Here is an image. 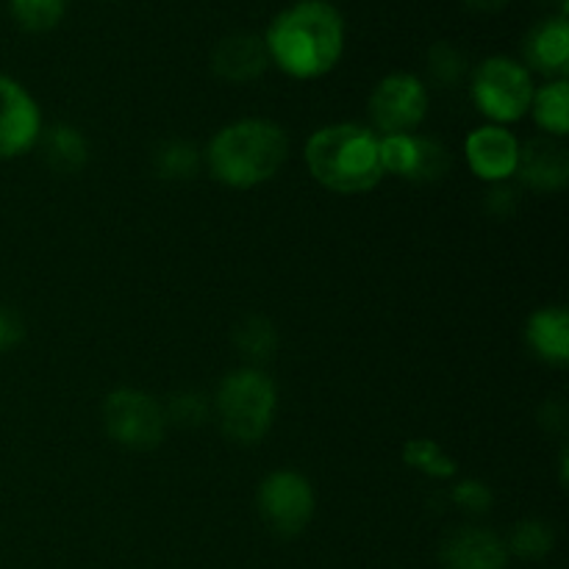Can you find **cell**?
Returning <instances> with one entry per match:
<instances>
[{
    "label": "cell",
    "instance_id": "cell-1",
    "mask_svg": "<svg viewBox=\"0 0 569 569\" xmlns=\"http://www.w3.org/2000/svg\"><path fill=\"white\" fill-rule=\"evenodd\" d=\"M270 64L298 81H315L339 64L348 42L342 11L328 0H295L272 17L264 37Z\"/></svg>",
    "mask_w": 569,
    "mask_h": 569
},
{
    "label": "cell",
    "instance_id": "cell-2",
    "mask_svg": "<svg viewBox=\"0 0 569 569\" xmlns=\"http://www.w3.org/2000/svg\"><path fill=\"white\" fill-rule=\"evenodd\" d=\"M289 156V137L278 122L244 117L228 122L206 148L211 176L231 189H253L270 181Z\"/></svg>",
    "mask_w": 569,
    "mask_h": 569
},
{
    "label": "cell",
    "instance_id": "cell-3",
    "mask_svg": "<svg viewBox=\"0 0 569 569\" xmlns=\"http://www.w3.org/2000/svg\"><path fill=\"white\" fill-rule=\"evenodd\" d=\"M306 164L317 183L339 194L370 192L381 183L378 131L359 122H333L311 133Z\"/></svg>",
    "mask_w": 569,
    "mask_h": 569
},
{
    "label": "cell",
    "instance_id": "cell-4",
    "mask_svg": "<svg viewBox=\"0 0 569 569\" xmlns=\"http://www.w3.org/2000/svg\"><path fill=\"white\" fill-rule=\"evenodd\" d=\"M276 383L259 367H242L222 378L220 392H217V417L226 437L233 442H261L276 420Z\"/></svg>",
    "mask_w": 569,
    "mask_h": 569
},
{
    "label": "cell",
    "instance_id": "cell-5",
    "mask_svg": "<svg viewBox=\"0 0 569 569\" xmlns=\"http://www.w3.org/2000/svg\"><path fill=\"white\" fill-rule=\"evenodd\" d=\"M472 103L492 126H511L531 111V70L509 56H489L476 67L470 81Z\"/></svg>",
    "mask_w": 569,
    "mask_h": 569
},
{
    "label": "cell",
    "instance_id": "cell-6",
    "mask_svg": "<svg viewBox=\"0 0 569 569\" xmlns=\"http://www.w3.org/2000/svg\"><path fill=\"white\" fill-rule=\"evenodd\" d=\"M103 426L122 448L153 450L164 439L167 415L153 395L142 389H117L103 403Z\"/></svg>",
    "mask_w": 569,
    "mask_h": 569
},
{
    "label": "cell",
    "instance_id": "cell-7",
    "mask_svg": "<svg viewBox=\"0 0 569 569\" xmlns=\"http://www.w3.org/2000/svg\"><path fill=\"white\" fill-rule=\"evenodd\" d=\"M259 515L278 537H298L315 517V489L295 470H278L259 487Z\"/></svg>",
    "mask_w": 569,
    "mask_h": 569
},
{
    "label": "cell",
    "instance_id": "cell-8",
    "mask_svg": "<svg viewBox=\"0 0 569 569\" xmlns=\"http://www.w3.org/2000/svg\"><path fill=\"white\" fill-rule=\"evenodd\" d=\"M428 114V87L411 72L381 78L370 94L372 126L383 133H415Z\"/></svg>",
    "mask_w": 569,
    "mask_h": 569
},
{
    "label": "cell",
    "instance_id": "cell-9",
    "mask_svg": "<svg viewBox=\"0 0 569 569\" xmlns=\"http://www.w3.org/2000/svg\"><path fill=\"white\" fill-rule=\"evenodd\" d=\"M44 131L37 98L17 78L0 72V161L31 153Z\"/></svg>",
    "mask_w": 569,
    "mask_h": 569
},
{
    "label": "cell",
    "instance_id": "cell-10",
    "mask_svg": "<svg viewBox=\"0 0 569 569\" xmlns=\"http://www.w3.org/2000/svg\"><path fill=\"white\" fill-rule=\"evenodd\" d=\"M467 164L472 176L487 183H506L511 176H517L520 164V139L506 126H481L467 137L465 142Z\"/></svg>",
    "mask_w": 569,
    "mask_h": 569
},
{
    "label": "cell",
    "instance_id": "cell-11",
    "mask_svg": "<svg viewBox=\"0 0 569 569\" xmlns=\"http://www.w3.org/2000/svg\"><path fill=\"white\" fill-rule=\"evenodd\" d=\"M439 559L448 569H506L509 548L506 539L489 528H459L442 542Z\"/></svg>",
    "mask_w": 569,
    "mask_h": 569
},
{
    "label": "cell",
    "instance_id": "cell-12",
    "mask_svg": "<svg viewBox=\"0 0 569 569\" xmlns=\"http://www.w3.org/2000/svg\"><path fill=\"white\" fill-rule=\"evenodd\" d=\"M528 70L548 78H565L569 70V22L567 14L548 17L528 31L522 42Z\"/></svg>",
    "mask_w": 569,
    "mask_h": 569
},
{
    "label": "cell",
    "instance_id": "cell-13",
    "mask_svg": "<svg viewBox=\"0 0 569 569\" xmlns=\"http://www.w3.org/2000/svg\"><path fill=\"white\" fill-rule=\"evenodd\" d=\"M517 176L537 192H559L569 181V156L553 137L531 139L520 144Z\"/></svg>",
    "mask_w": 569,
    "mask_h": 569
},
{
    "label": "cell",
    "instance_id": "cell-14",
    "mask_svg": "<svg viewBox=\"0 0 569 569\" xmlns=\"http://www.w3.org/2000/svg\"><path fill=\"white\" fill-rule=\"evenodd\" d=\"M267 67H270V56H267L264 39L256 33H231L211 50V70L226 81L248 83L264 76Z\"/></svg>",
    "mask_w": 569,
    "mask_h": 569
},
{
    "label": "cell",
    "instance_id": "cell-15",
    "mask_svg": "<svg viewBox=\"0 0 569 569\" xmlns=\"http://www.w3.org/2000/svg\"><path fill=\"white\" fill-rule=\"evenodd\" d=\"M526 339L542 361L565 367L569 361V315L561 306L533 311L526 326Z\"/></svg>",
    "mask_w": 569,
    "mask_h": 569
},
{
    "label": "cell",
    "instance_id": "cell-16",
    "mask_svg": "<svg viewBox=\"0 0 569 569\" xmlns=\"http://www.w3.org/2000/svg\"><path fill=\"white\" fill-rule=\"evenodd\" d=\"M531 114L548 137L561 139L569 133V83L567 78H553L533 92Z\"/></svg>",
    "mask_w": 569,
    "mask_h": 569
},
{
    "label": "cell",
    "instance_id": "cell-17",
    "mask_svg": "<svg viewBox=\"0 0 569 569\" xmlns=\"http://www.w3.org/2000/svg\"><path fill=\"white\" fill-rule=\"evenodd\" d=\"M378 159L383 176H398L417 181L420 164V137L417 133H378Z\"/></svg>",
    "mask_w": 569,
    "mask_h": 569
},
{
    "label": "cell",
    "instance_id": "cell-18",
    "mask_svg": "<svg viewBox=\"0 0 569 569\" xmlns=\"http://www.w3.org/2000/svg\"><path fill=\"white\" fill-rule=\"evenodd\" d=\"M39 142L56 172H76L87 164V139L72 126H56L50 131H42Z\"/></svg>",
    "mask_w": 569,
    "mask_h": 569
},
{
    "label": "cell",
    "instance_id": "cell-19",
    "mask_svg": "<svg viewBox=\"0 0 569 569\" xmlns=\"http://www.w3.org/2000/svg\"><path fill=\"white\" fill-rule=\"evenodd\" d=\"M64 0H9L11 20L28 33L53 31L64 17Z\"/></svg>",
    "mask_w": 569,
    "mask_h": 569
},
{
    "label": "cell",
    "instance_id": "cell-20",
    "mask_svg": "<svg viewBox=\"0 0 569 569\" xmlns=\"http://www.w3.org/2000/svg\"><path fill=\"white\" fill-rule=\"evenodd\" d=\"M556 537H553V528L548 522H539V520H528L520 522V526L511 531L509 542V556H517V559H526V561H539L553 550Z\"/></svg>",
    "mask_w": 569,
    "mask_h": 569
},
{
    "label": "cell",
    "instance_id": "cell-21",
    "mask_svg": "<svg viewBox=\"0 0 569 569\" xmlns=\"http://www.w3.org/2000/svg\"><path fill=\"white\" fill-rule=\"evenodd\" d=\"M403 461L411 470H420L428 478H453L456 470H459L456 461L433 439H411V442H406Z\"/></svg>",
    "mask_w": 569,
    "mask_h": 569
},
{
    "label": "cell",
    "instance_id": "cell-22",
    "mask_svg": "<svg viewBox=\"0 0 569 569\" xmlns=\"http://www.w3.org/2000/svg\"><path fill=\"white\" fill-rule=\"evenodd\" d=\"M237 345L244 350V356H250V359H270L272 350H276L278 345L276 328L267 320H261V317H250L248 322L239 326Z\"/></svg>",
    "mask_w": 569,
    "mask_h": 569
},
{
    "label": "cell",
    "instance_id": "cell-23",
    "mask_svg": "<svg viewBox=\"0 0 569 569\" xmlns=\"http://www.w3.org/2000/svg\"><path fill=\"white\" fill-rule=\"evenodd\" d=\"M428 70H431L433 81L439 83H456L465 78L467 72V59L459 48L448 42L433 44L431 53H428Z\"/></svg>",
    "mask_w": 569,
    "mask_h": 569
},
{
    "label": "cell",
    "instance_id": "cell-24",
    "mask_svg": "<svg viewBox=\"0 0 569 569\" xmlns=\"http://www.w3.org/2000/svg\"><path fill=\"white\" fill-rule=\"evenodd\" d=\"M156 167H159V172L164 178H187L189 172H194V167H198V153H194V148H189V144L170 142L161 148Z\"/></svg>",
    "mask_w": 569,
    "mask_h": 569
},
{
    "label": "cell",
    "instance_id": "cell-25",
    "mask_svg": "<svg viewBox=\"0 0 569 569\" xmlns=\"http://www.w3.org/2000/svg\"><path fill=\"white\" fill-rule=\"evenodd\" d=\"M453 500L459 506H465L467 511H489L492 506V492H489L487 483L481 481H461L459 487L453 489Z\"/></svg>",
    "mask_w": 569,
    "mask_h": 569
},
{
    "label": "cell",
    "instance_id": "cell-26",
    "mask_svg": "<svg viewBox=\"0 0 569 569\" xmlns=\"http://www.w3.org/2000/svg\"><path fill=\"white\" fill-rule=\"evenodd\" d=\"M22 333H26V326H22L20 315L14 309H9V306L0 303V353L20 345Z\"/></svg>",
    "mask_w": 569,
    "mask_h": 569
},
{
    "label": "cell",
    "instance_id": "cell-27",
    "mask_svg": "<svg viewBox=\"0 0 569 569\" xmlns=\"http://www.w3.org/2000/svg\"><path fill=\"white\" fill-rule=\"evenodd\" d=\"M461 3H465L467 9L483 11V14H489V11H500L503 6H509L511 0H461Z\"/></svg>",
    "mask_w": 569,
    "mask_h": 569
}]
</instances>
